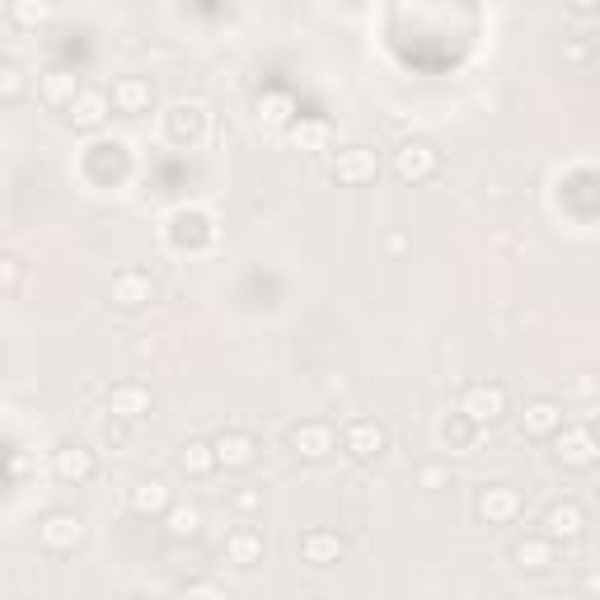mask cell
I'll use <instances>...</instances> for the list:
<instances>
[{
	"label": "cell",
	"mask_w": 600,
	"mask_h": 600,
	"mask_svg": "<svg viewBox=\"0 0 600 600\" xmlns=\"http://www.w3.org/2000/svg\"><path fill=\"white\" fill-rule=\"evenodd\" d=\"M165 530H169V540H197L202 535V507H193V502H173V507L165 512Z\"/></svg>",
	"instance_id": "22"
},
{
	"label": "cell",
	"mask_w": 600,
	"mask_h": 600,
	"mask_svg": "<svg viewBox=\"0 0 600 600\" xmlns=\"http://www.w3.org/2000/svg\"><path fill=\"white\" fill-rule=\"evenodd\" d=\"M287 446H291L296 460L320 465V460H328V455L338 451V432L328 428V422H296V428L287 432Z\"/></svg>",
	"instance_id": "6"
},
{
	"label": "cell",
	"mask_w": 600,
	"mask_h": 600,
	"mask_svg": "<svg viewBox=\"0 0 600 600\" xmlns=\"http://www.w3.org/2000/svg\"><path fill=\"white\" fill-rule=\"evenodd\" d=\"M179 469L188 473V479H207V473H216L212 441H183V451H179Z\"/></svg>",
	"instance_id": "23"
},
{
	"label": "cell",
	"mask_w": 600,
	"mask_h": 600,
	"mask_svg": "<svg viewBox=\"0 0 600 600\" xmlns=\"http://www.w3.org/2000/svg\"><path fill=\"white\" fill-rule=\"evenodd\" d=\"M226 559H230L235 567L263 563V535H259L254 526H235V530L226 535Z\"/></svg>",
	"instance_id": "20"
},
{
	"label": "cell",
	"mask_w": 600,
	"mask_h": 600,
	"mask_svg": "<svg viewBox=\"0 0 600 600\" xmlns=\"http://www.w3.org/2000/svg\"><path fill=\"white\" fill-rule=\"evenodd\" d=\"M24 94V71L14 61H0V99H20Z\"/></svg>",
	"instance_id": "27"
},
{
	"label": "cell",
	"mask_w": 600,
	"mask_h": 600,
	"mask_svg": "<svg viewBox=\"0 0 600 600\" xmlns=\"http://www.w3.org/2000/svg\"><path fill=\"white\" fill-rule=\"evenodd\" d=\"M104 408L113 418H128V422H141V418H151V408H155V399H151V389L146 385H136V381H122V385H113L104 394Z\"/></svg>",
	"instance_id": "16"
},
{
	"label": "cell",
	"mask_w": 600,
	"mask_h": 600,
	"mask_svg": "<svg viewBox=\"0 0 600 600\" xmlns=\"http://www.w3.org/2000/svg\"><path fill=\"white\" fill-rule=\"evenodd\" d=\"M554 460L563 469H596L600 446H596V436H591L587 422H567V428L554 436Z\"/></svg>",
	"instance_id": "4"
},
{
	"label": "cell",
	"mask_w": 600,
	"mask_h": 600,
	"mask_svg": "<svg viewBox=\"0 0 600 600\" xmlns=\"http://www.w3.org/2000/svg\"><path fill=\"white\" fill-rule=\"evenodd\" d=\"M85 540V520L75 512H47L38 520V544L47 554H71V549H81Z\"/></svg>",
	"instance_id": "7"
},
{
	"label": "cell",
	"mask_w": 600,
	"mask_h": 600,
	"mask_svg": "<svg viewBox=\"0 0 600 600\" xmlns=\"http://www.w3.org/2000/svg\"><path fill=\"white\" fill-rule=\"evenodd\" d=\"M436 169H441V151L432 146V141H399V151H394V173H399L404 183H428L436 179Z\"/></svg>",
	"instance_id": "2"
},
{
	"label": "cell",
	"mask_w": 600,
	"mask_h": 600,
	"mask_svg": "<svg viewBox=\"0 0 600 600\" xmlns=\"http://www.w3.org/2000/svg\"><path fill=\"white\" fill-rule=\"evenodd\" d=\"M328 136H334V128H328L324 118H296L291 122V141L300 151H328Z\"/></svg>",
	"instance_id": "25"
},
{
	"label": "cell",
	"mask_w": 600,
	"mask_h": 600,
	"mask_svg": "<svg viewBox=\"0 0 600 600\" xmlns=\"http://www.w3.org/2000/svg\"><path fill=\"white\" fill-rule=\"evenodd\" d=\"M328 173H334V183H343V188H367L381 179V155L371 146H343V151H334V169Z\"/></svg>",
	"instance_id": "3"
},
{
	"label": "cell",
	"mask_w": 600,
	"mask_h": 600,
	"mask_svg": "<svg viewBox=\"0 0 600 600\" xmlns=\"http://www.w3.org/2000/svg\"><path fill=\"white\" fill-rule=\"evenodd\" d=\"M128 507L136 516H165L173 507V493H169V483L165 479H136L128 488Z\"/></svg>",
	"instance_id": "19"
},
{
	"label": "cell",
	"mask_w": 600,
	"mask_h": 600,
	"mask_svg": "<svg viewBox=\"0 0 600 600\" xmlns=\"http://www.w3.org/2000/svg\"><path fill=\"white\" fill-rule=\"evenodd\" d=\"M155 99V89L146 75H118L113 89H108V104H113V113H146Z\"/></svg>",
	"instance_id": "18"
},
{
	"label": "cell",
	"mask_w": 600,
	"mask_h": 600,
	"mask_svg": "<svg viewBox=\"0 0 600 600\" xmlns=\"http://www.w3.org/2000/svg\"><path fill=\"white\" fill-rule=\"evenodd\" d=\"M24 281V263L14 254H0V296H10Z\"/></svg>",
	"instance_id": "29"
},
{
	"label": "cell",
	"mask_w": 600,
	"mask_h": 600,
	"mask_svg": "<svg viewBox=\"0 0 600 600\" xmlns=\"http://www.w3.org/2000/svg\"><path fill=\"white\" fill-rule=\"evenodd\" d=\"M235 507H240V512H259V507H263V493L244 488V493H235Z\"/></svg>",
	"instance_id": "33"
},
{
	"label": "cell",
	"mask_w": 600,
	"mask_h": 600,
	"mask_svg": "<svg viewBox=\"0 0 600 600\" xmlns=\"http://www.w3.org/2000/svg\"><path fill=\"white\" fill-rule=\"evenodd\" d=\"M212 455H216V469H249L259 460V441L240 428H226L220 436H212Z\"/></svg>",
	"instance_id": "14"
},
{
	"label": "cell",
	"mask_w": 600,
	"mask_h": 600,
	"mask_svg": "<svg viewBox=\"0 0 600 600\" xmlns=\"http://www.w3.org/2000/svg\"><path fill=\"white\" fill-rule=\"evenodd\" d=\"M254 108H259L263 128H291L296 122V104H291V94H281V89H263Z\"/></svg>",
	"instance_id": "21"
},
{
	"label": "cell",
	"mask_w": 600,
	"mask_h": 600,
	"mask_svg": "<svg viewBox=\"0 0 600 600\" xmlns=\"http://www.w3.org/2000/svg\"><path fill=\"white\" fill-rule=\"evenodd\" d=\"M128 600H151V596H128Z\"/></svg>",
	"instance_id": "34"
},
{
	"label": "cell",
	"mask_w": 600,
	"mask_h": 600,
	"mask_svg": "<svg viewBox=\"0 0 600 600\" xmlns=\"http://www.w3.org/2000/svg\"><path fill=\"white\" fill-rule=\"evenodd\" d=\"M47 14H52V5H43V0H38V5H10V20L14 24H43Z\"/></svg>",
	"instance_id": "32"
},
{
	"label": "cell",
	"mask_w": 600,
	"mask_h": 600,
	"mask_svg": "<svg viewBox=\"0 0 600 600\" xmlns=\"http://www.w3.org/2000/svg\"><path fill=\"white\" fill-rule=\"evenodd\" d=\"M38 89H43V99L52 104V108H71V99L81 94V85H75L71 71H47L43 81H38Z\"/></svg>",
	"instance_id": "24"
},
{
	"label": "cell",
	"mask_w": 600,
	"mask_h": 600,
	"mask_svg": "<svg viewBox=\"0 0 600 600\" xmlns=\"http://www.w3.org/2000/svg\"><path fill=\"white\" fill-rule=\"evenodd\" d=\"M52 473L61 483H89L94 473H99V460H94V451L81 446V441H61V446L52 451Z\"/></svg>",
	"instance_id": "11"
},
{
	"label": "cell",
	"mask_w": 600,
	"mask_h": 600,
	"mask_svg": "<svg viewBox=\"0 0 600 600\" xmlns=\"http://www.w3.org/2000/svg\"><path fill=\"white\" fill-rule=\"evenodd\" d=\"M567 428V408L559 399H530L520 408V436L530 441H554Z\"/></svg>",
	"instance_id": "9"
},
{
	"label": "cell",
	"mask_w": 600,
	"mask_h": 600,
	"mask_svg": "<svg viewBox=\"0 0 600 600\" xmlns=\"http://www.w3.org/2000/svg\"><path fill=\"white\" fill-rule=\"evenodd\" d=\"M296 554H300V563H310V567H334V563H343V554H347V540H343L338 530L314 526V530L300 535Z\"/></svg>",
	"instance_id": "13"
},
{
	"label": "cell",
	"mask_w": 600,
	"mask_h": 600,
	"mask_svg": "<svg viewBox=\"0 0 600 600\" xmlns=\"http://www.w3.org/2000/svg\"><path fill=\"white\" fill-rule=\"evenodd\" d=\"M418 488H428V493L451 488V465H422V469H418Z\"/></svg>",
	"instance_id": "30"
},
{
	"label": "cell",
	"mask_w": 600,
	"mask_h": 600,
	"mask_svg": "<svg viewBox=\"0 0 600 600\" xmlns=\"http://www.w3.org/2000/svg\"><path fill=\"white\" fill-rule=\"evenodd\" d=\"M202 132V108L197 104H173L169 108V136L173 141H193Z\"/></svg>",
	"instance_id": "26"
},
{
	"label": "cell",
	"mask_w": 600,
	"mask_h": 600,
	"mask_svg": "<svg viewBox=\"0 0 600 600\" xmlns=\"http://www.w3.org/2000/svg\"><path fill=\"white\" fill-rule=\"evenodd\" d=\"M512 563L520 573H549V567H559V544L544 540V535H526V540L512 544Z\"/></svg>",
	"instance_id": "17"
},
{
	"label": "cell",
	"mask_w": 600,
	"mask_h": 600,
	"mask_svg": "<svg viewBox=\"0 0 600 600\" xmlns=\"http://www.w3.org/2000/svg\"><path fill=\"white\" fill-rule=\"evenodd\" d=\"M179 600H226V587L212 581V577H197V581H188Z\"/></svg>",
	"instance_id": "28"
},
{
	"label": "cell",
	"mask_w": 600,
	"mask_h": 600,
	"mask_svg": "<svg viewBox=\"0 0 600 600\" xmlns=\"http://www.w3.org/2000/svg\"><path fill=\"white\" fill-rule=\"evenodd\" d=\"M389 446V432H385V422H375V418H352L343 428V451L352 455V460H381Z\"/></svg>",
	"instance_id": "8"
},
{
	"label": "cell",
	"mask_w": 600,
	"mask_h": 600,
	"mask_svg": "<svg viewBox=\"0 0 600 600\" xmlns=\"http://www.w3.org/2000/svg\"><path fill=\"white\" fill-rule=\"evenodd\" d=\"M581 535H587V512H581L577 502H554V507L544 512V540L577 544Z\"/></svg>",
	"instance_id": "15"
},
{
	"label": "cell",
	"mask_w": 600,
	"mask_h": 600,
	"mask_svg": "<svg viewBox=\"0 0 600 600\" xmlns=\"http://www.w3.org/2000/svg\"><path fill=\"white\" fill-rule=\"evenodd\" d=\"M473 432H479V428H469V422H465L460 413H455V418L446 422V428H441V436H446L451 446H469V441H473Z\"/></svg>",
	"instance_id": "31"
},
{
	"label": "cell",
	"mask_w": 600,
	"mask_h": 600,
	"mask_svg": "<svg viewBox=\"0 0 600 600\" xmlns=\"http://www.w3.org/2000/svg\"><path fill=\"white\" fill-rule=\"evenodd\" d=\"M108 300H113L118 310H146L155 300L151 273H141V267H122V273H113V281H108Z\"/></svg>",
	"instance_id": "10"
},
{
	"label": "cell",
	"mask_w": 600,
	"mask_h": 600,
	"mask_svg": "<svg viewBox=\"0 0 600 600\" xmlns=\"http://www.w3.org/2000/svg\"><path fill=\"white\" fill-rule=\"evenodd\" d=\"M473 512H479L483 526H512V520L526 512V497H520L512 483H488V488H479V497H473Z\"/></svg>",
	"instance_id": "5"
},
{
	"label": "cell",
	"mask_w": 600,
	"mask_h": 600,
	"mask_svg": "<svg viewBox=\"0 0 600 600\" xmlns=\"http://www.w3.org/2000/svg\"><path fill=\"white\" fill-rule=\"evenodd\" d=\"M108 113H113V104H108V89H94V85H81V94L71 99L67 108V122L75 132H99Z\"/></svg>",
	"instance_id": "12"
},
{
	"label": "cell",
	"mask_w": 600,
	"mask_h": 600,
	"mask_svg": "<svg viewBox=\"0 0 600 600\" xmlns=\"http://www.w3.org/2000/svg\"><path fill=\"white\" fill-rule=\"evenodd\" d=\"M507 408H512L507 389L493 385V381H479V385H469L460 394V418L469 422V428H493V422L507 418Z\"/></svg>",
	"instance_id": "1"
}]
</instances>
